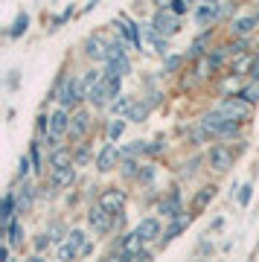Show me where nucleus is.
Listing matches in <instances>:
<instances>
[{"instance_id": "obj_39", "label": "nucleus", "mask_w": 259, "mask_h": 262, "mask_svg": "<svg viewBox=\"0 0 259 262\" xmlns=\"http://www.w3.org/2000/svg\"><path fill=\"white\" fill-rule=\"evenodd\" d=\"M47 245H50V236H38V239H35V248H38V251H44V248H47Z\"/></svg>"}, {"instance_id": "obj_10", "label": "nucleus", "mask_w": 259, "mask_h": 262, "mask_svg": "<svg viewBox=\"0 0 259 262\" xmlns=\"http://www.w3.org/2000/svg\"><path fill=\"white\" fill-rule=\"evenodd\" d=\"M70 114H67V108H58V111L50 114V134L53 137H61V134H70Z\"/></svg>"}, {"instance_id": "obj_15", "label": "nucleus", "mask_w": 259, "mask_h": 262, "mask_svg": "<svg viewBox=\"0 0 259 262\" xmlns=\"http://www.w3.org/2000/svg\"><path fill=\"white\" fill-rule=\"evenodd\" d=\"M134 230L140 233L143 242H155V239H160V222H158V219H143Z\"/></svg>"}, {"instance_id": "obj_27", "label": "nucleus", "mask_w": 259, "mask_h": 262, "mask_svg": "<svg viewBox=\"0 0 259 262\" xmlns=\"http://www.w3.org/2000/svg\"><path fill=\"white\" fill-rule=\"evenodd\" d=\"M27 24H29V15H27V12H20L18 18H15V24H12L9 35H12V38H18L20 32H27Z\"/></svg>"}, {"instance_id": "obj_42", "label": "nucleus", "mask_w": 259, "mask_h": 262, "mask_svg": "<svg viewBox=\"0 0 259 262\" xmlns=\"http://www.w3.org/2000/svg\"><path fill=\"white\" fill-rule=\"evenodd\" d=\"M178 64H181V58H178V56H172V58L166 61V70H178Z\"/></svg>"}, {"instance_id": "obj_7", "label": "nucleus", "mask_w": 259, "mask_h": 262, "mask_svg": "<svg viewBox=\"0 0 259 262\" xmlns=\"http://www.w3.org/2000/svg\"><path fill=\"white\" fill-rule=\"evenodd\" d=\"M88 225L93 227V233H108V230H111V225H114V215L105 213V210L96 204V207H91V210H88Z\"/></svg>"}, {"instance_id": "obj_13", "label": "nucleus", "mask_w": 259, "mask_h": 262, "mask_svg": "<svg viewBox=\"0 0 259 262\" xmlns=\"http://www.w3.org/2000/svg\"><path fill=\"white\" fill-rule=\"evenodd\" d=\"M84 53H88V58H93V61H108V44H105L99 35H91L84 41Z\"/></svg>"}, {"instance_id": "obj_26", "label": "nucleus", "mask_w": 259, "mask_h": 262, "mask_svg": "<svg viewBox=\"0 0 259 262\" xmlns=\"http://www.w3.org/2000/svg\"><path fill=\"white\" fill-rule=\"evenodd\" d=\"M122 32L128 35V41L134 44V47H140V29H137V24H131L128 18H122Z\"/></svg>"}, {"instance_id": "obj_5", "label": "nucleus", "mask_w": 259, "mask_h": 262, "mask_svg": "<svg viewBox=\"0 0 259 262\" xmlns=\"http://www.w3.org/2000/svg\"><path fill=\"white\" fill-rule=\"evenodd\" d=\"M178 24H181V20H178V15H175L172 9H166V6H163V9L155 12L152 29H155L158 35H175V32H178Z\"/></svg>"}, {"instance_id": "obj_1", "label": "nucleus", "mask_w": 259, "mask_h": 262, "mask_svg": "<svg viewBox=\"0 0 259 262\" xmlns=\"http://www.w3.org/2000/svg\"><path fill=\"white\" fill-rule=\"evenodd\" d=\"M201 128L207 131L210 137H233V134L239 131V122L230 120V117H224L222 111H210L201 120Z\"/></svg>"}, {"instance_id": "obj_2", "label": "nucleus", "mask_w": 259, "mask_h": 262, "mask_svg": "<svg viewBox=\"0 0 259 262\" xmlns=\"http://www.w3.org/2000/svg\"><path fill=\"white\" fill-rule=\"evenodd\" d=\"M120 82H122L120 76H108V73H105L102 84L93 91V96H91L93 105H99V108H102V105H108V102H111V105L117 102V99H120Z\"/></svg>"}, {"instance_id": "obj_22", "label": "nucleus", "mask_w": 259, "mask_h": 262, "mask_svg": "<svg viewBox=\"0 0 259 262\" xmlns=\"http://www.w3.org/2000/svg\"><path fill=\"white\" fill-rule=\"evenodd\" d=\"M195 18L201 20V24H213L215 18H219V3H204V6H198V12H195Z\"/></svg>"}, {"instance_id": "obj_33", "label": "nucleus", "mask_w": 259, "mask_h": 262, "mask_svg": "<svg viewBox=\"0 0 259 262\" xmlns=\"http://www.w3.org/2000/svg\"><path fill=\"white\" fill-rule=\"evenodd\" d=\"M250 195H253V187H250V184H245V187L239 189V204H242V207H248Z\"/></svg>"}, {"instance_id": "obj_35", "label": "nucleus", "mask_w": 259, "mask_h": 262, "mask_svg": "<svg viewBox=\"0 0 259 262\" xmlns=\"http://www.w3.org/2000/svg\"><path fill=\"white\" fill-rule=\"evenodd\" d=\"M32 163H35V169L41 172V166H44V160H41V151H38V143H32Z\"/></svg>"}, {"instance_id": "obj_30", "label": "nucleus", "mask_w": 259, "mask_h": 262, "mask_svg": "<svg viewBox=\"0 0 259 262\" xmlns=\"http://www.w3.org/2000/svg\"><path fill=\"white\" fill-rule=\"evenodd\" d=\"M184 227H186V219H178V222H172V227H169L166 233H163V245H166V242H172V239H175V236L181 233Z\"/></svg>"}, {"instance_id": "obj_43", "label": "nucleus", "mask_w": 259, "mask_h": 262, "mask_svg": "<svg viewBox=\"0 0 259 262\" xmlns=\"http://www.w3.org/2000/svg\"><path fill=\"white\" fill-rule=\"evenodd\" d=\"M84 160H88V149H82L79 155H76V163H84Z\"/></svg>"}, {"instance_id": "obj_9", "label": "nucleus", "mask_w": 259, "mask_h": 262, "mask_svg": "<svg viewBox=\"0 0 259 262\" xmlns=\"http://www.w3.org/2000/svg\"><path fill=\"white\" fill-rule=\"evenodd\" d=\"M210 166H213L215 172H227V169L233 166V151L227 149V146H213V149H210Z\"/></svg>"}, {"instance_id": "obj_17", "label": "nucleus", "mask_w": 259, "mask_h": 262, "mask_svg": "<svg viewBox=\"0 0 259 262\" xmlns=\"http://www.w3.org/2000/svg\"><path fill=\"white\" fill-rule=\"evenodd\" d=\"M73 178H76L73 166H70V169H53V175H50V184H53L56 189H64V187H70V184H73Z\"/></svg>"}, {"instance_id": "obj_4", "label": "nucleus", "mask_w": 259, "mask_h": 262, "mask_svg": "<svg viewBox=\"0 0 259 262\" xmlns=\"http://www.w3.org/2000/svg\"><path fill=\"white\" fill-rule=\"evenodd\" d=\"M79 99H82V82H76L73 76L70 79H61V88H58V102H61V108H76L79 105Z\"/></svg>"}, {"instance_id": "obj_23", "label": "nucleus", "mask_w": 259, "mask_h": 262, "mask_svg": "<svg viewBox=\"0 0 259 262\" xmlns=\"http://www.w3.org/2000/svg\"><path fill=\"white\" fill-rule=\"evenodd\" d=\"M125 73H131V61L125 56L122 58H117V61H108V76H125Z\"/></svg>"}, {"instance_id": "obj_21", "label": "nucleus", "mask_w": 259, "mask_h": 262, "mask_svg": "<svg viewBox=\"0 0 259 262\" xmlns=\"http://www.w3.org/2000/svg\"><path fill=\"white\" fill-rule=\"evenodd\" d=\"M131 111H134V99H131V96H120V99L111 105V114L117 117V120H120L122 114H128L131 117Z\"/></svg>"}, {"instance_id": "obj_44", "label": "nucleus", "mask_w": 259, "mask_h": 262, "mask_svg": "<svg viewBox=\"0 0 259 262\" xmlns=\"http://www.w3.org/2000/svg\"><path fill=\"white\" fill-rule=\"evenodd\" d=\"M27 262H44V259H41V256H29Z\"/></svg>"}, {"instance_id": "obj_28", "label": "nucleus", "mask_w": 259, "mask_h": 262, "mask_svg": "<svg viewBox=\"0 0 259 262\" xmlns=\"http://www.w3.org/2000/svg\"><path fill=\"white\" fill-rule=\"evenodd\" d=\"M148 111H152V102H140V105H134V111H131L128 120L131 122H143L148 117Z\"/></svg>"}, {"instance_id": "obj_31", "label": "nucleus", "mask_w": 259, "mask_h": 262, "mask_svg": "<svg viewBox=\"0 0 259 262\" xmlns=\"http://www.w3.org/2000/svg\"><path fill=\"white\" fill-rule=\"evenodd\" d=\"M242 99H245V102H259V82H253V84H248V88H245V91H242Z\"/></svg>"}, {"instance_id": "obj_41", "label": "nucleus", "mask_w": 259, "mask_h": 262, "mask_svg": "<svg viewBox=\"0 0 259 262\" xmlns=\"http://www.w3.org/2000/svg\"><path fill=\"white\" fill-rule=\"evenodd\" d=\"M160 149H163V140H155L152 146H148V155H158Z\"/></svg>"}, {"instance_id": "obj_11", "label": "nucleus", "mask_w": 259, "mask_h": 262, "mask_svg": "<svg viewBox=\"0 0 259 262\" xmlns=\"http://www.w3.org/2000/svg\"><path fill=\"white\" fill-rule=\"evenodd\" d=\"M88 131H91V114L88 111H76L73 120H70V140H82Z\"/></svg>"}, {"instance_id": "obj_8", "label": "nucleus", "mask_w": 259, "mask_h": 262, "mask_svg": "<svg viewBox=\"0 0 259 262\" xmlns=\"http://www.w3.org/2000/svg\"><path fill=\"white\" fill-rule=\"evenodd\" d=\"M219 111L224 114V117H230V120H245L248 117V111H250V102H245L242 96H233V99H224L222 105H219Z\"/></svg>"}, {"instance_id": "obj_37", "label": "nucleus", "mask_w": 259, "mask_h": 262, "mask_svg": "<svg viewBox=\"0 0 259 262\" xmlns=\"http://www.w3.org/2000/svg\"><path fill=\"white\" fill-rule=\"evenodd\" d=\"M230 9H233V3L222 0V3H219V18H227V15H230Z\"/></svg>"}, {"instance_id": "obj_24", "label": "nucleus", "mask_w": 259, "mask_h": 262, "mask_svg": "<svg viewBox=\"0 0 259 262\" xmlns=\"http://www.w3.org/2000/svg\"><path fill=\"white\" fill-rule=\"evenodd\" d=\"M213 195H215V187H204L198 195H195V201H192V210L198 213V210H204L207 207V201H213Z\"/></svg>"}, {"instance_id": "obj_18", "label": "nucleus", "mask_w": 259, "mask_h": 262, "mask_svg": "<svg viewBox=\"0 0 259 262\" xmlns=\"http://www.w3.org/2000/svg\"><path fill=\"white\" fill-rule=\"evenodd\" d=\"M259 20L253 18V15H245V18H239V20H233V35H239L242 41H245V35H248V32H253V27H256Z\"/></svg>"}, {"instance_id": "obj_16", "label": "nucleus", "mask_w": 259, "mask_h": 262, "mask_svg": "<svg viewBox=\"0 0 259 262\" xmlns=\"http://www.w3.org/2000/svg\"><path fill=\"white\" fill-rule=\"evenodd\" d=\"M102 79H105V73H102V70H91V73L84 76V79H82V99H91L93 91L102 84Z\"/></svg>"}, {"instance_id": "obj_12", "label": "nucleus", "mask_w": 259, "mask_h": 262, "mask_svg": "<svg viewBox=\"0 0 259 262\" xmlns=\"http://www.w3.org/2000/svg\"><path fill=\"white\" fill-rule=\"evenodd\" d=\"M117 160H120V149H117L114 143H108V146H102L99 158H96V169H99V172H111V169L117 166Z\"/></svg>"}, {"instance_id": "obj_36", "label": "nucleus", "mask_w": 259, "mask_h": 262, "mask_svg": "<svg viewBox=\"0 0 259 262\" xmlns=\"http://www.w3.org/2000/svg\"><path fill=\"white\" fill-rule=\"evenodd\" d=\"M18 175H20V178H27V175H29V160L27 158L18 160Z\"/></svg>"}, {"instance_id": "obj_19", "label": "nucleus", "mask_w": 259, "mask_h": 262, "mask_svg": "<svg viewBox=\"0 0 259 262\" xmlns=\"http://www.w3.org/2000/svg\"><path fill=\"white\" fill-rule=\"evenodd\" d=\"M70 163H73L70 149H53V155H50V166L53 169H70Z\"/></svg>"}, {"instance_id": "obj_6", "label": "nucleus", "mask_w": 259, "mask_h": 262, "mask_svg": "<svg viewBox=\"0 0 259 262\" xmlns=\"http://www.w3.org/2000/svg\"><path fill=\"white\" fill-rule=\"evenodd\" d=\"M99 207L105 210V213L120 215L122 210H125V192H120V189H105V192L99 195Z\"/></svg>"}, {"instance_id": "obj_34", "label": "nucleus", "mask_w": 259, "mask_h": 262, "mask_svg": "<svg viewBox=\"0 0 259 262\" xmlns=\"http://www.w3.org/2000/svg\"><path fill=\"white\" fill-rule=\"evenodd\" d=\"M108 262H134V256H128V253L117 251V253H111V256H108Z\"/></svg>"}, {"instance_id": "obj_14", "label": "nucleus", "mask_w": 259, "mask_h": 262, "mask_svg": "<svg viewBox=\"0 0 259 262\" xmlns=\"http://www.w3.org/2000/svg\"><path fill=\"white\" fill-rule=\"evenodd\" d=\"M143 245H146V242L140 239V233H137V230H131V233H125L120 239V251L128 253V256H134V259H140V256H143V253H140V251H143Z\"/></svg>"}, {"instance_id": "obj_20", "label": "nucleus", "mask_w": 259, "mask_h": 262, "mask_svg": "<svg viewBox=\"0 0 259 262\" xmlns=\"http://www.w3.org/2000/svg\"><path fill=\"white\" fill-rule=\"evenodd\" d=\"M160 213L166 215V219H175V222H178V215L184 213V210H181V198L169 195L166 201H160Z\"/></svg>"}, {"instance_id": "obj_3", "label": "nucleus", "mask_w": 259, "mask_h": 262, "mask_svg": "<svg viewBox=\"0 0 259 262\" xmlns=\"http://www.w3.org/2000/svg\"><path fill=\"white\" fill-rule=\"evenodd\" d=\"M84 245H88V236H84L82 230H70L67 239L61 242V248H58V259L61 262H73L76 256H82Z\"/></svg>"}, {"instance_id": "obj_40", "label": "nucleus", "mask_w": 259, "mask_h": 262, "mask_svg": "<svg viewBox=\"0 0 259 262\" xmlns=\"http://www.w3.org/2000/svg\"><path fill=\"white\" fill-rule=\"evenodd\" d=\"M250 76H253V82H259V56L253 58V64H250Z\"/></svg>"}, {"instance_id": "obj_25", "label": "nucleus", "mask_w": 259, "mask_h": 262, "mask_svg": "<svg viewBox=\"0 0 259 262\" xmlns=\"http://www.w3.org/2000/svg\"><path fill=\"white\" fill-rule=\"evenodd\" d=\"M6 230H9V239H6V245H9V248L20 245V239H24V227H20V222H12Z\"/></svg>"}, {"instance_id": "obj_32", "label": "nucleus", "mask_w": 259, "mask_h": 262, "mask_svg": "<svg viewBox=\"0 0 259 262\" xmlns=\"http://www.w3.org/2000/svg\"><path fill=\"white\" fill-rule=\"evenodd\" d=\"M122 131H125V120H114L111 125H108V137H111V140H120Z\"/></svg>"}, {"instance_id": "obj_38", "label": "nucleus", "mask_w": 259, "mask_h": 262, "mask_svg": "<svg viewBox=\"0 0 259 262\" xmlns=\"http://www.w3.org/2000/svg\"><path fill=\"white\" fill-rule=\"evenodd\" d=\"M169 9L175 12V15H184V12H186V3H184V0H172V6H169Z\"/></svg>"}, {"instance_id": "obj_29", "label": "nucleus", "mask_w": 259, "mask_h": 262, "mask_svg": "<svg viewBox=\"0 0 259 262\" xmlns=\"http://www.w3.org/2000/svg\"><path fill=\"white\" fill-rule=\"evenodd\" d=\"M29 204H32V187H27V184H24V189L18 192V213L29 210Z\"/></svg>"}]
</instances>
